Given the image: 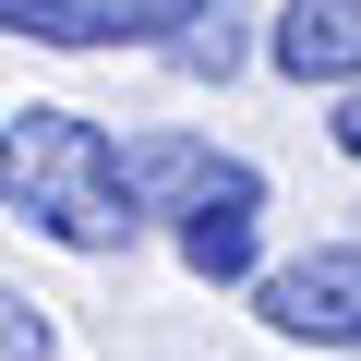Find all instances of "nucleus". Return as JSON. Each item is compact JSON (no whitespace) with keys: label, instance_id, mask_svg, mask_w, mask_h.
<instances>
[{"label":"nucleus","instance_id":"2","mask_svg":"<svg viewBox=\"0 0 361 361\" xmlns=\"http://www.w3.org/2000/svg\"><path fill=\"white\" fill-rule=\"evenodd\" d=\"M253 313L301 349H361V241H325V253H289L253 277Z\"/></svg>","mask_w":361,"mask_h":361},{"label":"nucleus","instance_id":"3","mask_svg":"<svg viewBox=\"0 0 361 361\" xmlns=\"http://www.w3.org/2000/svg\"><path fill=\"white\" fill-rule=\"evenodd\" d=\"M193 25V0H0V37L37 49H169Z\"/></svg>","mask_w":361,"mask_h":361},{"label":"nucleus","instance_id":"6","mask_svg":"<svg viewBox=\"0 0 361 361\" xmlns=\"http://www.w3.org/2000/svg\"><path fill=\"white\" fill-rule=\"evenodd\" d=\"M253 217H265V205H193V217H180V265H193L205 289L253 277Z\"/></svg>","mask_w":361,"mask_h":361},{"label":"nucleus","instance_id":"8","mask_svg":"<svg viewBox=\"0 0 361 361\" xmlns=\"http://www.w3.org/2000/svg\"><path fill=\"white\" fill-rule=\"evenodd\" d=\"M0 361H49V325H37L25 289H0Z\"/></svg>","mask_w":361,"mask_h":361},{"label":"nucleus","instance_id":"7","mask_svg":"<svg viewBox=\"0 0 361 361\" xmlns=\"http://www.w3.org/2000/svg\"><path fill=\"white\" fill-rule=\"evenodd\" d=\"M241 25H253L241 0H193V25H180V37H169L157 61H169V73H241V49H253Z\"/></svg>","mask_w":361,"mask_h":361},{"label":"nucleus","instance_id":"4","mask_svg":"<svg viewBox=\"0 0 361 361\" xmlns=\"http://www.w3.org/2000/svg\"><path fill=\"white\" fill-rule=\"evenodd\" d=\"M121 157H133V193H145L157 217L265 205V169H253V157H217V145H193V133H145V145H121Z\"/></svg>","mask_w":361,"mask_h":361},{"label":"nucleus","instance_id":"9","mask_svg":"<svg viewBox=\"0 0 361 361\" xmlns=\"http://www.w3.org/2000/svg\"><path fill=\"white\" fill-rule=\"evenodd\" d=\"M325 133H337V157H361V85H337V121Z\"/></svg>","mask_w":361,"mask_h":361},{"label":"nucleus","instance_id":"1","mask_svg":"<svg viewBox=\"0 0 361 361\" xmlns=\"http://www.w3.org/2000/svg\"><path fill=\"white\" fill-rule=\"evenodd\" d=\"M0 205H13L25 229H49L61 253H121L145 229L133 157L85 109H13V121H0Z\"/></svg>","mask_w":361,"mask_h":361},{"label":"nucleus","instance_id":"5","mask_svg":"<svg viewBox=\"0 0 361 361\" xmlns=\"http://www.w3.org/2000/svg\"><path fill=\"white\" fill-rule=\"evenodd\" d=\"M265 61L289 85H361V0H289L265 25Z\"/></svg>","mask_w":361,"mask_h":361}]
</instances>
